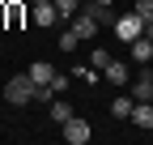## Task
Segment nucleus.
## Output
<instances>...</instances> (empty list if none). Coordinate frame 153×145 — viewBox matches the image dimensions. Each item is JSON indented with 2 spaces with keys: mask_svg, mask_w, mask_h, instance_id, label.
Returning <instances> with one entry per match:
<instances>
[{
  "mask_svg": "<svg viewBox=\"0 0 153 145\" xmlns=\"http://www.w3.org/2000/svg\"><path fill=\"white\" fill-rule=\"evenodd\" d=\"M98 4H115V0H98Z\"/></svg>",
  "mask_w": 153,
  "mask_h": 145,
  "instance_id": "nucleus-21",
  "label": "nucleus"
},
{
  "mask_svg": "<svg viewBox=\"0 0 153 145\" xmlns=\"http://www.w3.org/2000/svg\"><path fill=\"white\" fill-rule=\"evenodd\" d=\"M132 9H136V13L145 17V22H153V0H136V4H132Z\"/></svg>",
  "mask_w": 153,
  "mask_h": 145,
  "instance_id": "nucleus-17",
  "label": "nucleus"
},
{
  "mask_svg": "<svg viewBox=\"0 0 153 145\" xmlns=\"http://www.w3.org/2000/svg\"><path fill=\"white\" fill-rule=\"evenodd\" d=\"M89 64H94V68H106V64H111V51H106V47H94Z\"/></svg>",
  "mask_w": 153,
  "mask_h": 145,
  "instance_id": "nucleus-16",
  "label": "nucleus"
},
{
  "mask_svg": "<svg viewBox=\"0 0 153 145\" xmlns=\"http://www.w3.org/2000/svg\"><path fill=\"white\" fill-rule=\"evenodd\" d=\"M132 98H136V102H149L153 98V68H145L140 77L132 81Z\"/></svg>",
  "mask_w": 153,
  "mask_h": 145,
  "instance_id": "nucleus-5",
  "label": "nucleus"
},
{
  "mask_svg": "<svg viewBox=\"0 0 153 145\" xmlns=\"http://www.w3.org/2000/svg\"><path fill=\"white\" fill-rule=\"evenodd\" d=\"M30 4H51V0H30Z\"/></svg>",
  "mask_w": 153,
  "mask_h": 145,
  "instance_id": "nucleus-20",
  "label": "nucleus"
},
{
  "mask_svg": "<svg viewBox=\"0 0 153 145\" xmlns=\"http://www.w3.org/2000/svg\"><path fill=\"white\" fill-rule=\"evenodd\" d=\"M4 22H9L13 30L26 22V0H13V4H4Z\"/></svg>",
  "mask_w": 153,
  "mask_h": 145,
  "instance_id": "nucleus-9",
  "label": "nucleus"
},
{
  "mask_svg": "<svg viewBox=\"0 0 153 145\" xmlns=\"http://www.w3.org/2000/svg\"><path fill=\"white\" fill-rule=\"evenodd\" d=\"M34 94H38V81L30 77V72H17V77H9V81H4V102H13V107L34 102Z\"/></svg>",
  "mask_w": 153,
  "mask_h": 145,
  "instance_id": "nucleus-1",
  "label": "nucleus"
},
{
  "mask_svg": "<svg viewBox=\"0 0 153 145\" xmlns=\"http://www.w3.org/2000/svg\"><path fill=\"white\" fill-rule=\"evenodd\" d=\"M128 51H132V60H136V64H149V60H153V39L140 34L136 43H128Z\"/></svg>",
  "mask_w": 153,
  "mask_h": 145,
  "instance_id": "nucleus-6",
  "label": "nucleus"
},
{
  "mask_svg": "<svg viewBox=\"0 0 153 145\" xmlns=\"http://www.w3.org/2000/svg\"><path fill=\"white\" fill-rule=\"evenodd\" d=\"M26 72H30V77H34V81H38V85H47V81H51V77H55V68H51V64H47V60H34V64H30V68H26Z\"/></svg>",
  "mask_w": 153,
  "mask_h": 145,
  "instance_id": "nucleus-10",
  "label": "nucleus"
},
{
  "mask_svg": "<svg viewBox=\"0 0 153 145\" xmlns=\"http://www.w3.org/2000/svg\"><path fill=\"white\" fill-rule=\"evenodd\" d=\"M111 30H115V39H119V43H136L140 34H145V17H140L136 9H132V13H119Z\"/></svg>",
  "mask_w": 153,
  "mask_h": 145,
  "instance_id": "nucleus-2",
  "label": "nucleus"
},
{
  "mask_svg": "<svg viewBox=\"0 0 153 145\" xmlns=\"http://www.w3.org/2000/svg\"><path fill=\"white\" fill-rule=\"evenodd\" d=\"M102 72H106V81H111V85H128V64H119V60H111V64H106Z\"/></svg>",
  "mask_w": 153,
  "mask_h": 145,
  "instance_id": "nucleus-11",
  "label": "nucleus"
},
{
  "mask_svg": "<svg viewBox=\"0 0 153 145\" xmlns=\"http://www.w3.org/2000/svg\"><path fill=\"white\" fill-rule=\"evenodd\" d=\"M76 43H81V39H76V30H72V26L60 30V51H76Z\"/></svg>",
  "mask_w": 153,
  "mask_h": 145,
  "instance_id": "nucleus-15",
  "label": "nucleus"
},
{
  "mask_svg": "<svg viewBox=\"0 0 153 145\" xmlns=\"http://www.w3.org/2000/svg\"><path fill=\"white\" fill-rule=\"evenodd\" d=\"M30 17H34V26H60L64 22L60 9H55V0H51V4H30Z\"/></svg>",
  "mask_w": 153,
  "mask_h": 145,
  "instance_id": "nucleus-4",
  "label": "nucleus"
},
{
  "mask_svg": "<svg viewBox=\"0 0 153 145\" xmlns=\"http://www.w3.org/2000/svg\"><path fill=\"white\" fill-rule=\"evenodd\" d=\"M145 34H149V39H153V22H145Z\"/></svg>",
  "mask_w": 153,
  "mask_h": 145,
  "instance_id": "nucleus-19",
  "label": "nucleus"
},
{
  "mask_svg": "<svg viewBox=\"0 0 153 145\" xmlns=\"http://www.w3.org/2000/svg\"><path fill=\"white\" fill-rule=\"evenodd\" d=\"M149 102H153V98H149Z\"/></svg>",
  "mask_w": 153,
  "mask_h": 145,
  "instance_id": "nucleus-22",
  "label": "nucleus"
},
{
  "mask_svg": "<svg viewBox=\"0 0 153 145\" xmlns=\"http://www.w3.org/2000/svg\"><path fill=\"white\" fill-rule=\"evenodd\" d=\"M89 9H94V17H98V26H115V17H119V13H115L111 4H98V0H94Z\"/></svg>",
  "mask_w": 153,
  "mask_h": 145,
  "instance_id": "nucleus-13",
  "label": "nucleus"
},
{
  "mask_svg": "<svg viewBox=\"0 0 153 145\" xmlns=\"http://www.w3.org/2000/svg\"><path fill=\"white\" fill-rule=\"evenodd\" d=\"M51 90H55V94H64V90H68V77H64V72H55V77H51Z\"/></svg>",
  "mask_w": 153,
  "mask_h": 145,
  "instance_id": "nucleus-18",
  "label": "nucleus"
},
{
  "mask_svg": "<svg viewBox=\"0 0 153 145\" xmlns=\"http://www.w3.org/2000/svg\"><path fill=\"white\" fill-rule=\"evenodd\" d=\"M55 9H60V17H64V22H72V17L81 13V0H55Z\"/></svg>",
  "mask_w": 153,
  "mask_h": 145,
  "instance_id": "nucleus-14",
  "label": "nucleus"
},
{
  "mask_svg": "<svg viewBox=\"0 0 153 145\" xmlns=\"http://www.w3.org/2000/svg\"><path fill=\"white\" fill-rule=\"evenodd\" d=\"M72 115H76V111H72V102H68L64 94H60V98H51V120H55V124H68Z\"/></svg>",
  "mask_w": 153,
  "mask_h": 145,
  "instance_id": "nucleus-8",
  "label": "nucleus"
},
{
  "mask_svg": "<svg viewBox=\"0 0 153 145\" xmlns=\"http://www.w3.org/2000/svg\"><path fill=\"white\" fill-rule=\"evenodd\" d=\"M132 124L145 128V132H153V102H136L132 107Z\"/></svg>",
  "mask_w": 153,
  "mask_h": 145,
  "instance_id": "nucleus-7",
  "label": "nucleus"
},
{
  "mask_svg": "<svg viewBox=\"0 0 153 145\" xmlns=\"http://www.w3.org/2000/svg\"><path fill=\"white\" fill-rule=\"evenodd\" d=\"M132 107H136V98H128V94H123V98H115V102H111V115H115V120H132Z\"/></svg>",
  "mask_w": 153,
  "mask_h": 145,
  "instance_id": "nucleus-12",
  "label": "nucleus"
},
{
  "mask_svg": "<svg viewBox=\"0 0 153 145\" xmlns=\"http://www.w3.org/2000/svg\"><path fill=\"white\" fill-rule=\"evenodd\" d=\"M60 132H64V141H68V145H85V141L94 137V128H89L81 115H72L68 124H60Z\"/></svg>",
  "mask_w": 153,
  "mask_h": 145,
  "instance_id": "nucleus-3",
  "label": "nucleus"
}]
</instances>
